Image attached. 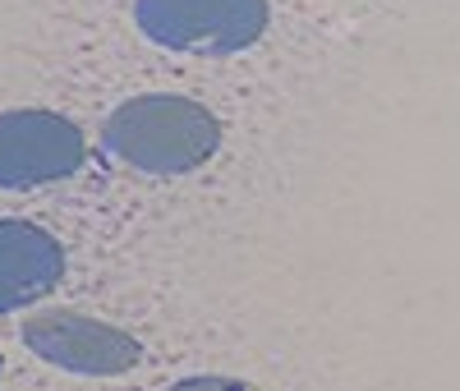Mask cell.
Returning <instances> with one entry per match:
<instances>
[{
	"instance_id": "5",
	"label": "cell",
	"mask_w": 460,
	"mask_h": 391,
	"mask_svg": "<svg viewBox=\"0 0 460 391\" xmlns=\"http://www.w3.org/2000/svg\"><path fill=\"white\" fill-rule=\"evenodd\" d=\"M65 277V249L32 221H0V313L23 308L56 290Z\"/></svg>"
},
{
	"instance_id": "3",
	"label": "cell",
	"mask_w": 460,
	"mask_h": 391,
	"mask_svg": "<svg viewBox=\"0 0 460 391\" xmlns=\"http://www.w3.org/2000/svg\"><path fill=\"white\" fill-rule=\"evenodd\" d=\"M84 129L56 111H5L0 115V189H32L69 180L84 166Z\"/></svg>"
},
{
	"instance_id": "2",
	"label": "cell",
	"mask_w": 460,
	"mask_h": 391,
	"mask_svg": "<svg viewBox=\"0 0 460 391\" xmlns=\"http://www.w3.org/2000/svg\"><path fill=\"white\" fill-rule=\"evenodd\" d=\"M147 42L194 56H235L267 32V0H134Z\"/></svg>"
},
{
	"instance_id": "1",
	"label": "cell",
	"mask_w": 460,
	"mask_h": 391,
	"mask_svg": "<svg viewBox=\"0 0 460 391\" xmlns=\"http://www.w3.org/2000/svg\"><path fill=\"white\" fill-rule=\"evenodd\" d=\"M106 152H115L120 162L147 175H184L203 166L221 143L217 115L175 93H147L129 97L125 106H115L102 125Z\"/></svg>"
},
{
	"instance_id": "4",
	"label": "cell",
	"mask_w": 460,
	"mask_h": 391,
	"mask_svg": "<svg viewBox=\"0 0 460 391\" xmlns=\"http://www.w3.org/2000/svg\"><path fill=\"white\" fill-rule=\"evenodd\" d=\"M23 345L37 360H47L56 369L93 373V378L129 373L143 360V345L129 332L111 327V323H97V318L74 313V308H47V313H37V318H28L23 323Z\"/></svg>"
},
{
	"instance_id": "6",
	"label": "cell",
	"mask_w": 460,
	"mask_h": 391,
	"mask_svg": "<svg viewBox=\"0 0 460 391\" xmlns=\"http://www.w3.org/2000/svg\"><path fill=\"white\" fill-rule=\"evenodd\" d=\"M171 391H253V387H244V382H235V378H184V382H175Z\"/></svg>"
}]
</instances>
